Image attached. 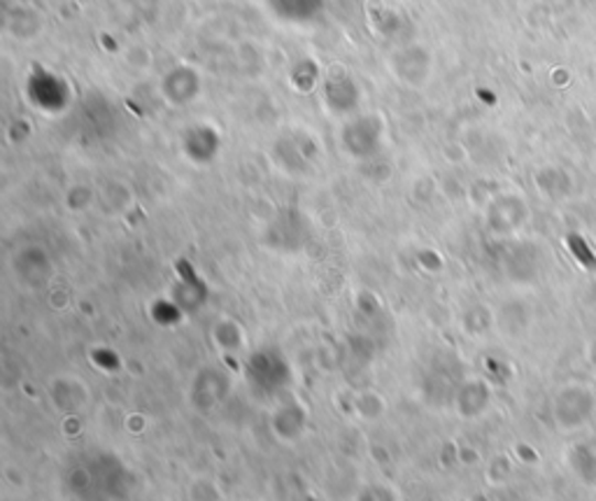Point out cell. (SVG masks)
I'll list each match as a JSON object with an SVG mask.
<instances>
[{"mask_svg": "<svg viewBox=\"0 0 596 501\" xmlns=\"http://www.w3.org/2000/svg\"><path fill=\"white\" fill-rule=\"evenodd\" d=\"M305 427H307V413L301 406V401L286 399V401H280V404L273 409L271 429L282 444H296V440L303 436Z\"/></svg>", "mask_w": 596, "mask_h": 501, "instance_id": "2", "label": "cell"}, {"mask_svg": "<svg viewBox=\"0 0 596 501\" xmlns=\"http://www.w3.org/2000/svg\"><path fill=\"white\" fill-rule=\"evenodd\" d=\"M355 413L361 423H378V420L387 413V401L376 390H364L355 399Z\"/></svg>", "mask_w": 596, "mask_h": 501, "instance_id": "7", "label": "cell"}, {"mask_svg": "<svg viewBox=\"0 0 596 501\" xmlns=\"http://www.w3.org/2000/svg\"><path fill=\"white\" fill-rule=\"evenodd\" d=\"M89 388L77 375H58L50 383V401L56 411L75 413L89 404Z\"/></svg>", "mask_w": 596, "mask_h": 501, "instance_id": "3", "label": "cell"}, {"mask_svg": "<svg viewBox=\"0 0 596 501\" xmlns=\"http://www.w3.org/2000/svg\"><path fill=\"white\" fill-rule=\"evenodd\" d=\"M487 404H489V392H487L483 380H466V383H462L457 399H455V406H457L459 415L476 417L487 409Z\"/></svg>", "mask_w": 596, "mask_h": 501, "instance_id": "5", "label": "cell"}, {"mask_svg": "<svg viewBox=\"0 0 596 501\" xmlns=\"http://www.w3.org/2000/svg\"><path fill=\"white\" fill-rule=\"evenodd\" d=\"M271 373H286V364L282 362V357L273 352H254L248 359V378L257 392L275 394L280 390L275 385V380H271Z\"/></svg>", "mask_w": 596, "mask_h": 501, "instance_id": "4", "label": "cell"}, {"mask_svg": "<svg viewBox=\"0 0 596 501\" xmlns=\"http://www.w3.org/2000/svg\"><path fill=\"white\" fill-rule=\"evenodd\" d=\"M213 338H215V344L219 346V350L229 352V355L242 352L245 346H248V336H245L242 327L238 323H234V319H229V317L219 319V323L215 325Z\"/></svg>", "mask_w": 596, "mask_h": 501, "instance_id": "6", "label": "cell"}, {"mask_svg": "<svg viewBox=\"0 0 596 501\" xmlns=\"http://www.w3.org/2000/svg\"><path fill=\"white\" fill-rule=\"evenodd\" d=\"M231 392V378L224 369L215 364H205L196 371L189 385V401L192 406L201 413L215 411L221 401Z\"/></svg>", "mask_w": 596, "mask_h": 501, "instance_id": "1", "label": "cell"}]
</instances>
